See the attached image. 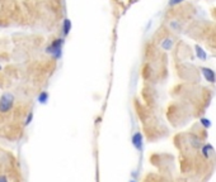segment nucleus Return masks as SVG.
I'll return each mask as SVG.
<instances>
[{
    "label": "nucleus",
    "instance_id": "8",
    "mask_svg": "<svg viewBox=\"0 0 216 182\" xmlns=\"http://www.w3.org/2000/svg\"><path fill=\"white\" fill-rule=\"evenodd\" d=\"M196 53H197V57L201 58V60H206V53L203 52L202 48H200V46H196Z\"/></svg>",
    "mask_w": 216,
    "mask_h": 182
},
{
    "label": "nucleus",
    "instance_id": "4",
    "mask_svg": "<svg viewBox=\"0 0 216 182\" xmlns=\"http://www.w3.org/2000/svg\"><path fill=\"white\" fill-rule=\"evenodd\" d=\"M71 27H73V24H71V20L69 18H65L63 20V34H64V37L69 36L70 30H71Z\"/></svg>",
    "mask_w": 216,
    "mask_h": 182
},
{
    "label": "nucleus",
    "instance_id": "2",
    "mask_svg": "<svg viewBox=\"0 0 216 182\" xmlns=\"http://www.w3.org/2000/svg\"><path fill=\"white\" fill-rule=\"evenodd\" d=\"M14 106V95L12 92H4L0 96V114H6Z\"/></svg>",
    "mask_w": 216,
    "mask_h": 182
},
{
    "label": "nucleus",
    "instance_id": "6",
    "mask_svg": "<svg viewBox=\"0 0 216 182\" xmlns=\"http://www.w3.org/2000/svg\"><path fill=\"white\" fill-rule=\"evenodd\" d=\"M48 98H50V95H48L47 91L39 92V95H38V103H39V104H47Z\"/></svg>",
    "mask_w": 216,
    "mask_h": 182
},
{
    "label": "nucleus",
    "instance_id": "12",
    "mask_svg": "<svg viewBox=\"0 0 216 182\" xmlns=\"http://www.w3.org/2000/svg\"><path fill=\"white\" fill-rule=\"evenodd\" d=\"M183 0H169V5H176V4H179Z\"/></svg>",
    "mask_w": 216,
    "mask_h": 182
},
{
    "label": "nucleus",
    "instance_id": "1",
    "mask_svg": "<svg viewBox=\"0 0 216 182\" xmlns=\"http://www.w3.org/2000/svg\"><path fill=\"white\" fill-rule=\"evenodd\" d=\"M63 47H64V38H56L46 47V53L51 55L55 60H60L63 57Z\"/></svg>",
    "mask_w": 216,
    "mask_h": 182
},
{
    "label": "nucleus",
    "instance_id": "15",
    "mask_svg": "<svg viewBox=\"0 0 216 182\" xmlns=\"http://www.w3.org/2000/svg\"><path fill=\"white\" fill-rule=\"evenodd\" d=\"M131 182H135V181H131Z\"/></svg>",
    "mask_w": 216,
    "mask_h": 182
},
{
    "label": "nucleus",
    "instance_id": "5",
    "mask_svg": "<svg viewBox=\"0 0 216 182\" xmlns=\"http://www.w3.org/2000/svg\"><path fill=\"white\" fill-rule=\"evenodd\" d=\"M202 73H203L205 79H206L209 82H215L216 76H215V72L212 70H210V68H202Z\"/></svg>",
    "mask_w": 216,
    "mask_h": 182
},
{
    "label": "nucleus",
    "instance_id": "10",
    "mask_svg": "<svg viewBox=\"0 0 216 182\" xmlns=\"http://www.w3.org/2000/svg\"><path fill=\"white\" fill-rule=\"evenodd\" d=\"M201 124L205 126V128H210L211 126V122L209 119H205V118H202L201 119Z\"/></svg>",
    "mask_w": 216,
    "mask_h": 182
},
{
    "label": "nucleus",
    "instance_id": "7",
    "mask_svg": "<svg viewBox=\"0 0 216 182\" xmlns=\"http://www.w3.org/2000/svg\"><path fill=\"white\" fill-rule=\"evenodd\" d=\"M212 151H214V148H212L210 144L205 145V147L202 148V153H203V156H205V157H210V154L212 153Z\"/></svg>",
    "mask_w": 216,
    "mask_h": 182
},
{
    "label": "nucleus",
    "instance_id": "9",
    "mask_svg": "<svg viewBox=\"0 0 216 182\" xmlns=\"http://www.w3.org/2000/svg\"><path fill=\"white\" fill-rule=\"evenodd\" d=\"M33 120V113L31 111V113H28V115H27V119H26V123H24V125H29L31 124V122Z\"/></svg>",
    "mask_w": 216,
    "mask_h": 182
},
{
    "label": "nucleus",
    "instance_id": "14",
    "mask_svg": "<svg viewBox=\"0 0 216 182\" xmlns=\"http://www.w3.org/2000/svg\"><path fill=\"white\" fill-rule=\"evenodd\" d=\"M0 70H2V66H0Z\"/></svg>",
    "mask_w": 216,
    "mask_h": 182
},
{
    "label": "nucleus",
    "instance_id": "11",
    "mask_svg": "<svg viewBox=\"0 0 216 182\" xmlns=\"http://www.w3.org/2000/svg\"><path fill=\"white\" fill-rule=\"evenodd\" d=\"M170 47H172V41L167 39V42H164V43H163V48L164 49H169Z\"/></svg>",
    "mask_w": 216,
    "mask_h": 182
},
{
    "label": "nucleus",
    "instance_id": "13",
    "mask_svg": "<svg viewBox=\"0 0 216 182\" xmlns=\"http://www.w3.org/2000/svg\"><path fill=\"white\" fill-rule=\"evenodd\" d=\"M0 182H9V181L4 175H0Z\"/></svg>",
    "mask_w": 216,
    "mask_h": 182
},
{
    "label": "nucleus",
    "instance_id": "3",
    "mask_svg": "<svg viewBox=\"0 0 216 182\" xmlns=\"http://www.w3.org/2000/svg\"><path fill=\"white\" fill-rule=\"evenodd\" d=\"M132 145L135 147L137 151H141L142 149V134L140 132H137L132 135Z\"/></svg>",
    "mask_w": 216,
    "mask_h": 182
}]
</instances>
